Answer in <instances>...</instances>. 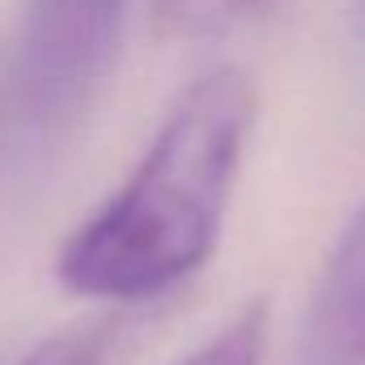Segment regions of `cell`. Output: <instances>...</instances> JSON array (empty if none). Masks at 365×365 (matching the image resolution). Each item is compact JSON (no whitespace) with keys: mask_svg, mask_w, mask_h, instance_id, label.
Returning <instances> with one entry per match:
<instances>
[{"mask_svg":"<svg viewBox=\"0 0 365 365\" xmlns=\"http://www.w3.org/2000/svg\"><path fill=\"white\" fill-rule=\"evenodd\" d=\"M268 327H272L268 302H264V297H251V302L238 306L200 349H191L179 365H264Z\"/></svg>","mask_w":365,"mask_h":365,"instance_id":"cell-5","label":"cell"},{"mask_svg":"<svg viewBox=\"0 0 365 365\" xmlns=\"http://www.w3.org/2000/svg\"><path fill=\"white\" fill-rule=\"evenodd\" d=\"M153 21L175 38H212L251 17L264 0H149Z\"/></svg>","mask_w":365,"mask_h":365,"instance_id":"cell-6","label":"cell"},{"mask_svg":"<svg viewBox=\"0 0 365 365\" xmlns=\"http://www.w3.org/2000/svg\"><path fill=\"white\" fill-rule=\"evenodd\" d=\"M302 357L306 365H365V204L340 230L314 280Z\"/></svg>","mask_w":365,"mask_h":365,"instance_id":"cell-3","label":"cell"},{"mask_svg":"<svg viewBox=\"0 0 365 365\" xmlns=\"http://www.w3.org/2000/svg\"><path fill=\"white\" fill-rule=\"evenodd\" d=\"M255 119L259 90L242 68L195 77L132 175L64 238L60 284L90 302L145 306L200 272L221 242Z\"/></svg>","mask_w":365,"mask_h":365,"instance_id":"cell-1","label":"cell"},{"mask_svg":"<svg viewBox=\"0 0 365 365\" xmlns=\"http://www.w3.org/2000/svg\"><path fill=\"white\" fill-rule=\"evenodd\" d=\"M123 21L128 0H26L9 60L17 136L60 140L90 115L115 73Z\"/></svg>","mask_w":365,"mask_h":365,"instance_id":"cell-2","label":"cell"},{"mask_svg":"<svg viewBox=\"0 0 365 365\" xmlns=\"http://www.w3.org/2000/svg\"><path fill=\"white\" fill-rule=\"evenodd\" d=\"M132 340H136V314L132 306H115L73 319L68 327L43 336L17 365H123Z\"/></svg>","mask_w":365,"mask_h":365,"instance_id":"cell-4","label":"cell"}]
</instances>
